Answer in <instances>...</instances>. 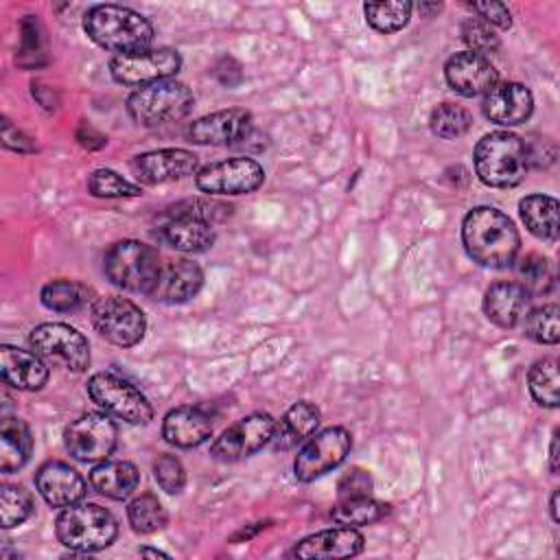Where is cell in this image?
<instances>
[{
	"mask_svg": "<svg viewBox=\"0 0 560 560\" xmlns=\"http://www.w3.org/2000/svg\"><path fill=\"white\" fill-rule=\"evenodd\" d=\"M212 435V418L203 407L182 405L162 420V438L177 448H192Z\"/></svg>",
	"mask_w": 560,
	"mask_h": 560,
	"instance_id": "cb8c5ba5",
	"label": "cell"
},
{
	"mask_svg": "<svg viewBox=\"0 0 560 560\" xmlns=\"http://www.w3.org/2000/svg\"><path fill=\"white\" fill-rule=\"evenodd\" d=\"M140 556H155V558H168L164 551H160V549H149V547H142L140 549Z\"/></svg>",
	"mask_w": 560,
	"mask_h": 560,
	"instance_id": "f907efd6",
	"label": "cell"
},
{
	"mask_svg": "<svg viewBox=\"0 0 560 560\" xmlns=\"http://www.w3.org/2000/svg\"><path fill=\"white\" fill-rule=\"evenodd\" d=\"M140 472L131 462L103 459L90 470V486L114 501H125L138 488Z\"/></svg>",
	"mask_w": 560,
	"mask_h": 560,
	"instance_id": "4316f807",
	"label": "cell"
},
{
	"mask_svg": "<svg viewBox=\"0 0 560 560\" xmlns=\"http://www.w3.org/2000/svg\"><path fill=\"white\" fill-rule=\"evenodd\" d=\"M88 190L94 197H103V199H118V197H138V195H142L140 186L131 184L129 179H125L122 175H118L112 168H96L88 177Z\"/></svg>",
	"mask_w": 560,
	"mask_h": 560,
	"instance_id": "74e56055",
	"label": "cell"
},
{
	"mask_svg": "<svg viewBox=\"0 0 560 560\" xmlns=\"http://www.w3.org/2000/svg\"><path fill=\"white\" fill-rule=\"evenodd\" d=\"M558 315H560V311L556 304H545V306L529 311L523 322L525 335L538 343H549V346L558 343V339H560Z\"/></svg>",
	"mask_w": 560,
	"mask_h": 560,
	"instance_id": "f35d334b",
	"label": "cell"
},
{
	"mask_svg": "<svg viewBox=\"0 0 560 560\" xmlns=\"http://www.w3.org/2000/svg\"><path fill=\"white\" fill-rule=\"evenodd\" d=\"M153 477L158 486L168 494H177L186 486V470L175 455H160L153 462Z\"/></svg>",
	"mask_w": 560,
	"mask_h": 560,
	"instance_id": "60d3db41",
	"label": "cell"
},
{
	"mask_svg": "<svg viewBox=\"0 0 560 560\" xmlns=\"http://www.w3.org/2000/svg\"><path fill=\"white\" fill-rule=\"evenodd\" d=\"M160 238L177 252L197 254V252H206L214 245L217 232H214V225L197 221V219L168 217L164 221V225L160 228Z\"/></svg>",
	"mask_w": 560,
	"mask_h": 560,
	"instance_id": "484cf974",
	"label": "cell"
},
{
	"mask_svg": "<svg viewBox=\"0 0 560 560\" xmlns=\"http://www.w3.org/2000/svg\"><path fill=\"white\" fill-rule=\"evenodd\" d=\"M59 542L72 551H101L109 547L118 534L116 518L98 503H72L61 508L55 521Z\"/></svg>",
	"mask_w": 560,
	"mask_h": 560,
	"instance_id": "277c9868",
	"label": "cell"
},
{
	"mask_svg": "<svg viewBox=\"0 0 560 560\" xmlns=\"http://www.w3.org/2000/svg\"><path fill=\"white\" fill-rule=\"evenodd\" d=\"M195 96L188 85L175 79L155 81L151 85L138 88L127 98V112L133 122L142 127H160L177 122L190 114Z\"/></svg>",
	"mask_w": 560,
	"mask_h": 560,
	"instance_id": "8992f818",
	"label": "cell"
},
{
	"mask_svg": "<svg viewBox=\"0 0 560 560\" xmlns=\"http://www.w3.org/2000/svg\"><path fill=\"white\" fill-rule=\"evenodd\" d=\"M389 512V505L370 497H352V499H339L337 505L330 510V516L337 525L348 527H361L381 521Z\"/></svg>",
	"mask_w": 560,
	"mask_h": 560,
	"instance_id": "4dcf8cb0",
	"label": "cell"
},
{
	"mask_svg": "<svg viewBox=\"0 0 560 560\" xmlns=\"http://www.w3.org/2000/svg\"><path fill=\"white\" fill-rule=\"evenodd\" d=\"M518 276L523 278L521 284H525L529 291L532 287H540L545 280H549V262L540 254H527L516 265Z\"/></svg>",
	"mask_w": 560,
	"mask_h": 560,
	"instance_id": "7bdbcfd3",
	"label": "cell"
},
{
	"mask_svg": "<svg viewBox=\"0 0 560 560\" xmlns=\"http://www.w3.org/2000/svg\"><path fill=\"white\" fill-rule=\"evenodd\" d=\"M416 9L420 11V13H424V15H431V13H438L440 9H442V4H438V2H418L416 4Z\"/></svg>",
	"mask_w": 560,
	"mask_h": 560,
	"instance_id": "c3c4849f",
	"label": "cell"
},
{
	"mask_svg": "<svg viewBox=\"0 0 560 560\" xmlns=\"http://www.w3.org/2000/svg\"><path fill=\"white\" fill-rule=\"evenodd\" d=\"M33 512V497L22 486L4 483L0 488V525L4 529L22 525Z\"/></svg>",
	"mask_w": 560,
	"mask_h": 560,
	"instance_id": "8d00e7d4",
	"label": "cell"
},
{
	"mask_svg": "<svg viewBox=\"0 0 560 560\" xmlns=\"http://www.w3.org/2000/svg\"><path fill=\"white\" fill-rule=\"evenodd\" d=\"M0 376L2 383L20 392H37L48 381V368L37 352L15 346H0Z\"/></svg>",
	"mask_w": 560,
	"mask_h": 560,
	"instance_id": "603a6c76",
	"label": "cell"
},
{
	"mask_svg": "<svg viewBox=\"0 0 560 560\" xmlns=\"http://www.w3.org/2000/svg\"><path fill=\"white\" fill-rule=\"evenodd\" d=\"M352 448V435L343 427H328L306 438L293 462V475L298 481H313L332 468H337Z\"/></svg>",
	"mask_w": 560,
	"mask_h": 560,
	"instance_id": "9c48e42d",
	"label": "cell"
},
{
	"mask_svg": "<svg viewBox=\"0 0 560 560\" xmlns=\"http://www.w3.org/2000/svg\"><path fill=\"white\" fill-rule=\"evenodd\" d=\"M529 311H532V291L525 284L503 280L486 289L483 313L492 324L501 328H514L525 322Z\"/></svg>",
	"mask_w": 560,
	"mask_h": 560,
	"instance_id": "44dd1931",
	"label": "cell"
},
{
	"mask_svg": "<svg viewBox=\"0 0 560 560\" xmlns=\"http://www.w3.org/2000/svg\"><path fill=\"white\" fill-rule=\"evenodd\" d=\"M521 219L525 228L542 238V241H556L558 238V201L549 195H527L518 203Z\"/></svg>",
	"mask_w": 560,
	"mask_h": 560,
	"instance_id": "f1b7e54d",
	"label": "cell"
},
{
	"mask_svg": "<svg viewBox=\"0 0 560 560\" xmlns=\"http://www.w3.org/2000/svg\"><path fill=\"white\" fill-rule=\"evenodd\" d=\"M182 66L179 52L173 48H144L127 55H116L109 61V72L122 85H151L173 77Z\"/></svg>",
	"mask_w": 560,
	"mask_h": 560,
	"instance_id": "30bf717a",
	"label": "cell"
},
{
	"mask_svg": "<svg viewBox=\"0 0 560 560\" xmlns=\"http://www.w3.org/2000/svg\"><path fill=\"white\" fill-rule=\"evenodd\" d=\"M558 490H553L551 492V503H549V510H551V518H553V523H558L560 521V516H558Z\"/></svg>",
	"mask_w": 560,
	"mask_h": 560,
	"instance_id": "681fc988",
	"label": "cell"
},
{
	"mask_svg": "<svg viewBox=\"0 0 560 560\" xmlns=\"http://www.w3.org/2000/svg\"><path fill=\"white\" fill-rule=\"evenodd\" d=\"M90 315L96 332L109 343L131 348L142 341L147 330V317L138 304L127 298L105 295L90 304Z\"/></svg>",
	"mask_w": 560,
	"mask_h": 560,
	"instance_id": "ba28073f",
	"label": "cell"
},
{
	"mask_svg": "<svg viewBox=\"0 0 560 560\" xmlns=\"http://www.w3.org/2000/svg\"><path fill=\"white\" fill-rule=\"evenodd\" d=\"M483 114L488 120L514 127L525 122L534 109V96L529 88L516 81H497L483 96Z\"/></svg>",
	"mask_w": 560,
	"mask_h": 560,
	"instance_id": "ac0fdd59",
	"label": "cell"
},
{
	"mask_svg": "<svg viewBox=\"0 0 560 560\" xmlns=\"http://www.w3.org/2000/svg\"><path fill=\"white\" fill-rule=\"evenodd\" d=\"M532 398L549 409L558 407L560 400V378H558V361L556 359H540L529 368L527 374Z\"/></svg>",
	"mask_w": 560,
	"mask_h": 560,
	"instance_id": "1f68e13d",
	"label": "cell"
},
{
	"mask_svg": "<svg viewBox=\"0 0 560 560\" xmlns=\"http://www.w3.org/2000/svg\"><path fill=\"white\" fill-rule=\"evenodd\" d=\"M232 214V206L230 203H223V201H217V199H210V197H192V199H184V201H177L173 206L166 208L164 217H188V219H197V221H203V223H210V225H217L221 221H225L228 217Z\"/></svg>",
	"mask_w": 560,
	"mask_h": 560,
	"instance_id": "e575fe53",
	"label": "cell"
},
{
	"mask_svg": "<svg viewBox=\"0 0 560 560\" xmlns=\"http://www.w3.org/2000/svg\"><path fill=\"white\" fill-rule=\"evenodd\" d=\"M85 35L101 48L127 55L136 50H144L153 42L151 22L120 4H94L83 15Z\"/></svg>",
	"mask_w": 560,
	"mask_h": 560,
	"instance_id": "7a4b0ae2",
	"label": "cell"
},
{
	"mask_svg": "<svg viewBox=\"0 0 560 560\" xmlns=\"http://www.w3.org/2000/svg\"><path fill=\"white\" fill-rule=\"evenodd\" d=\"M116 424L105 411H90L70 422L63 431L68 453L79 462H103L116 446Z\"/></svg>",
	"mask_w": 560,
	"mask_h": 560,
	"instance_id": "8fae6325",
	"label": "cell"
},
{
	"mask_svg": "<svg viewBox=\"0 0 560 560\" xmlns=\"http://www.w3.org/2000/svg\"><path fill=\"white\" fill-rule=\"evenodd\" d=\"M35 488L52 508H68L85 497V479L66 462L50 459L35 472Z\"/></svg>",
	"mask_w": 560,
	"mask_h": 560,
	"instance_id": "ffe728a7",
	"label": "cell"
},
{
	"mask_svg": "<svg viewBox=\"0 0 560 560\" xmlns=\"http://www.w3.org/2000/svg\"><path fill=\"white\" fill-rule=\"evenodd\" d=\"M529 147L512 131L486 133L475 147V171L486 186L512 188L529 171Z\"/></svg>",
	"mask_w": 560,
	"mask_h": 560,
	"instance_id": "3957f363",
	"label": "cell"
},
{
	"mask_svg": "<svg viewBox=\"0 0 560 560\" xmlns=\"http://www.w3.org/2000/svg\"><path fill=\"white\" fill-rule=\"evenodd\" d=\"M276 420L269 413L256 411L234 424H230L210 446V455L219 462H236L247 455H254L265 444L271 442Z\"/></svg>",
	"mask_w": 560,
	"mask_h": 560,
	"instance_id": "5bb4252c",
	"label": "cell"
},
{
	"mask_svg": "<svg viewBox=\"0 0 560 560\" xmlns=\"http://www.w3.org/2000/svg\"><path fill=\"white\" fill-rule=\"evenodd\" d=\"M88 396L96 402L107 416L129 422V424H147L153 418V407L147 396L133 387L129 381L112 374L96 372L88 381Z\"/></svg>",
	"mask_w": 560,
	"mask_h": 560,
	"instance_id": "52a82bcc",
	"label": "cell"
},
{
	"mask_svg": "<svg viewBox=\"0 0 560 560\" xmlns=\"http://www.w3.org/2000/svg\"><path fill=\"white\" fill-rule=\"evenodd\" d=\"M127 518H129L131 529L138 532V534H153V532L162 529L168 521L164 505L151 492H144V494L136 497L127 505Z\"/></svg>",
	"mask_w": 560,
	"mask_h": 560,
	"instance_id": "d6a6232c",
	"label": "cell"
},
{
	"mask_svg": "<svg viewBox=\"0 0 560 560\" xmlns=\"http://www.w3.org/2000/svg\"><path fill=\"white\" fill-rule=\"evenodd\" d=\"M462 241L475 262L492 269L512 265L521 245L512 219L490 206H477L464 217Z\"/></svg>",
	"mask_w": 560,
	"mask_h": 560,
	"instance_id": "6da1fadb",
	"label": "cell"
},
{
	"mask_svg": "<svg viewBox=\"0 0 560 560\" xmlns=\"http://www.w3.org/2000/svg\"><path fill=\"white\" fill-rule=\"evenodd\" d=\"M317 424H319V409L313 402L308 400L293 402L284 411V416L276 422L269 444L273 451H289L300 442H304L306 438H311Z\"/></svg>",
	"mask_w": 560,
	"mask_h": 560,
	"instance_id": "d4e9b609",
	"label": "cell"
},
{
	"mask_svg": "<svg viewBox=\"0 0 560 560\" xmlns=\"http://www.w3.org/2000/svg\"><path fill=\"white\" fill-rule=\"evenodd\" d=\"M470 9L477 13V18H481L483 22H488L492 28H510L512 26V15H510V9L503 4V2H492V0H486V2H472Z\"/></svg>",
	"mask_w": 560,
	"mask_h": 560,
	"instance_id": "ee69618b",
	"label": "cell"
},
{
	"mask_svg": "<svg viewBox=\"0 0 560 560\" xmlns=\"http://www.w3.org/2000/svg\"><path fill=\"white\" fill-rule=\"evenodd\" d=\"M31 348L46 359L61 361L72 372H85L90 365V343L77 328L61 322H46L31 330Z\"/></svg>",
	"mask_w": 560,
	"mask_h": 560,
	"instance_id": "4fadbf2b",
	"label": "cell"
},
{
	"mask_svg": "<svg viewBox=\"0 0 560 560\" xmlns=\"http://www.w3.org/2000/svg\"><path fill=\"white\" fill-rule=\"evenodd\" d=\"M549 468L553 475L558 472V431L553 433L551 444H549Z\"/></svg>",
	"mask_w": 560,
	"mask_h": 560,
	"instance_id": "7dc6e473",
	"label": "cell"
},
{
	"mask_svg": "<svg viewBox=\"0 0 560 560\" xmlns=\"http://www.w3.org/2000/svg\"><path fill=\"white\" fill-rule=\"evenodd\" d=\"M252 127H254V120L247 109H241V107L219 109L192 120L188 127V140L195 144L223 147V144L245 140L252 133Z\"/></svg>",
	"mask_w": 560,
	"mask_h": 560,
	"instance_id": "9a60e30c",
	"label": "cell"
},
{
	"mask_svg": "<svg viewBox=\"0 0 560 560\" xmlns=\"http://www.w3.org/2000/svg\"><path fill=\"white\" fill-rule=\"evenodd\" d=\"M24 55H39V33H37V20L33 15H26L22 22V48H20V61Z\"/></svg>",
	"mask_w": 560,
	"mask_h": 560,
	"instance_id": "bcb514c9",
	"label": "cell"
},
{
	"mask_svg": "<svg viewBox=\"0 0 560 560\" xmlns=\"http://www.w3.org/2000/svg\"><path fill=\"white\" fill-rule=\"evenodd\" d=\"M2 142L7 149H13L18 153H28V151H35V144L31 142V138H26L20 129H15L11 125V120H2Z\"/></svg>",
	"mask_w": 560,
	"mask_h": 560,
	"instance_id": "f6af8a7d",
	"label": "cell"
},
{
	"mask_svg": "<svg viewBox=\"0 0 560 560\" xmlns=\"http://www.w3.org/2000/svg\"><path fill=\"white\" fill-rule=\"evenodd\" d=\"M462 39L468 44V50L483 57H488L490 52H497L501 46L494 28L481 18H466L462 22Z\"/></svg>",
	"mask_w": 560,
	"mask_h": 560,
	"instance_id": "ab89813d",
	"label": "cell"
},
{
	"mask_svg": "<svg viewBox=\"0 0 560 560\" xmlns=\"http://www.w3.org/2000/svg\"><path fill=\"white\" fill-rule=\"evenodd\" d=\"M444 77H446V83L457 94L468 98L486 94L499 81V72L492 66V61L472 50L455 52L453 57H448L444 66Z\"/></svg>",
	"mask_w": 560,
	"mask_h": 560,
	"instance_id": "e0dca14e",
	"label": "cell"
},
{
	"mask_svg": "<svg viewBox=\"0 0 560 560\" xmlns=\"http://www.w3.org/2000/svg\"><path fill=\"white\" fill-rule=\"evenodd\" d=\"M160 267L162 258L158 249L133 238L114 243L103 258V269L112 284L144 295H149V291L153 289Z\"/></svg>",
	"mask_w": 560,
	"mask_h": 560,
	"instance_id": "5b68a950",
	"label": "cell"
},
{
	"mask_svg": "<svg viewBox=\"0 0 560 560\" xmlns=\"http://www.w3.org/2000/svg\"><path fill=\"white\" fill-rule=\"evenodd\" d=\"M39 300L48 311L72 313V311H79V308L92 304L96 300V295H94L92 287H88L79 280L61 278V280H52V282L44 284Z\"/></svg>",
	"mask_w": 560,
	"mask_h": 560,
	"instance_id": "f546056e",
	"label": "cell"
},
{
	"mask_svg": "<svg viewBox=\"0 0 560 560\" xmlns=\"http://www.w3.org/2000/svg\"><path fill=\"white\" fill-rule=\"evenodd\" d=\"M472 125V116L466 107L455 105V103H442L431 112L429 127L438 138L453 140L464 136Z\"/></svg>",
	"mask_w": 560,
	"mask_h": 560,
	"instance_id": "d590c367",
	"label": "cell"
},
{
	"mask_svg": "<svg viewBox=\"0 0 560 560\" xmlns=\"http://www.w3.org/2000/svg\"><path fill=\"white\" fill-rule=\"evenodd\" d=\"M363 536L354 527L337 525L322 532H315L302 538L293 547V556L302 560H332V558H352L363 551Z\"/></svg>",
	"mask_w": 560,
	"mask_h": 560,
	"instance_id": "7402d4cb",
	"label": "cell"
},
{
	"mask_svg": "<svg viewBox=\"0 0 560 560\" xmlns=\"http://www.w3.org/2000/svg\"><path fill=\"white\" fill-rule=\"evenodd\" d=\"M201 284H203V271L199 269L197 262L188 258L162 260L158 280L149 291V298L164 304H182L195 298Z\"/></svg>",
	"mask_w": 560,
	"mask_h": 560,
	"instance_id": "d6986e66",
	"label": "cell"
},
{
	"mask_svg": "<svg viewBox=\"0 0 560 560\" xmlns=\"http://www.w3.org/2000/svg\"><path fill=\"white\" fill-rule=\"evenodd\" d=\"M33 453V433L22 418L4 416L0 422V470L4 475L22 468Z\"/></svg>",
	"mask_w": 560,
	"mask_h": 560,
	"instance_id": "83f0119b",
	"label": "cell"
},
{
	"mask_svg": "<svg viewBox=\"0 0 560 560\" xmlns=\"http://www.w3.org/2000/svg\"><path fill=\"white\" fill-rule=\"evenodd\" d=\"M370 494H372V477L363 468H350L337 481V499L370 497Z\"/></svg>",
	"mask_w": 560,
	"mask_h": 560,
	"instance_id": "b9f144b4",
	"label": "cell"
},
{
	"mask_svg": "<svg viewBox=\"0 0 560 560\" xmlns=\"http://www.w3.org/2000/svg\"><path fill=\"white\" fill-rule=\"evenodd\" d=\"M199 158L188 149H155L133 160V173L142 184L155 186L197 175Z\"/></svg>",
	"mask_w": 560,
	"mask_h": 560,
	"instance_id": "2e32d148",
	"label": "cell"
},
{
	"mask_svg": "<svg viewBox=\"0 0 560 560\" xmlns=\"http://www.w3.org/2000/svg\"><path fill=\"white\" fill-rule=\"evenodd\" d=\"M411 2H365L363 13L368 24L378 33H396L407 26L411 18Z\"/></svg>",
	"mask_w": 560,
	"mask_h": 560,
	"instance_id": "836d02e7",
	"label": "cell"
},
{
	"mask_svg": "<svg viewBox=\"0 0 560 560\" xmlns=\"http://www.w3.org/2000/svg\"><path fill=\"white\" fill-rule=\"evenodd\" d=\"M265 182L262 166L252 158H228L197 171L195 184L206 195H247Z\"/></svg>",
	"mask_w": 560,
	"mask_h": 560,
	"instance_id": "7c38bea8",
	"label": "cell"
}]
</instances>
